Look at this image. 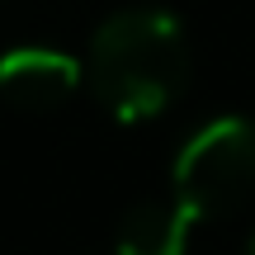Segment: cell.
Listing matches in <instances>:
<instances>
[{
  "label": "cell",
  "instance_id": "cell-2",
  "mask_svg": "<svg viewBox=\"0 0 255 255\" xmlns=\"http://www.w3.org/2000/svg\"><path fill=\"white\" fill-rule=\"evenodd\" d=\"M170 194L199 222L232 213L255 194V123L246 114H218L180 142L170 161Z\"/></svg>",
  "mask_w": 255,
  "mask_h": 255
},
{
  "label": "cell",
  "instance_id": "cell-4",
  "mask_svg": "<svg viewBox=\"0 0 255 255\" xmlns=\"http://www.w3.org/2000/svg\"><path fill=\"white\" fill-rule=\"evenodd\" d=\"M199 227L180 199H142L123 213L119 232H114V255H184L189 237Z\"/></svg>",
  "mask_w": 255,
  "mask_h": 255
},
{
  "label": "cell",
  "instance_id": "cell-5",
  "mask_svg": "<svg viewBox=\"0 0 255 255\" xmlns=\"http://www.w3.org/2000/svg\"><path fill=\"white\" fill-rule=\"evenodd\" d=\"M241 255H255V227H251V237L241 241Z\"/></svg>",
  "mask_w": 255,
  "mask_h": 255
},
{
  "label": "cell",
  "instance_id": "cell-3",
  "mask_svg": "<svg viewBox=\"0 0 255 255\" xmlns=\"http://www.w3.org/2000/svg\"><path fill=\"white\" fill-rule=\"evenodd\" d=\"M85 66L62 47L24 43L0 52V100L24 114H52L81 90Z\"/></svg>",
  "mask_w": 255,
  "mask_h": 255
},
{
  "label": "cell",
  "instance_id": "cell-1",
  "mask_svg": "<svg viewBox=\"0 0 255 255\" xmlns=\"http://www.w3.org/2000/svg\"><path fill=\"white\" fill-rule=\"evenodd\" d=\"M95 100L114 123H151L189 85V38L170 9H114L90 38L85 62Z\"/></svg>",
  "mask_w": 255,
  "mask_h": 255
}]
</instances>
